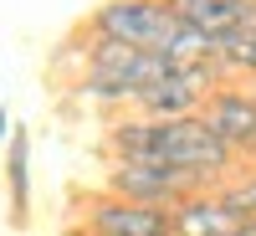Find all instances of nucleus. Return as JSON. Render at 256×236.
<instances>
[{
    "mask_svg": "<svg viewBox=\"0 0 256 236\" xmlns=\"http://www.w3.org/2000/svg\"><path fill=\"white\" fill-rule=\"evenodd\" d=\"M102 190L138 205H169L174 210L190 195H205V180L184 175V169H164V164H134V159H108V175H102Z\"/></svg>",
    "mask_w": 256,
    "mask_h": 236,
    "instance_id": "nucleus-4",
    "label": "nucleus"
},
{
    "mask_svg": "<svg viewBox=\"0 0 256 236\" xmlns=\"http://www.w3.org/2000/svg\"><path fill=\"white\" fill-rule=\"evenodd\" d=\"M216 195H220L230 210H241V216H256V175H251V180H236V185H220Z\"/></svg>",
    "mask_w": 256,
    "mask_h": 236,
    "instance_id": "nucleus-10",
    "label": "nucleus"
},
{
    "mask_svg": "<svg viewBox=\"0 0 256 236\" xmlns=\"http://www.w3.org/2000/svg\"><path fill=\"white\" fill-rule=\"evenodd\" d=\"M6 195H10V226L31 221V128L16 123L6 144Z\"/></svg>",
    "mask_w": 256,
    "mask_h": 236,
    "instance_id": "nucleus-8",
    "label": "nucleus"
},
{
    "mask_svg": "<svg viewBox=\"0 0 256 236\" xmlns=\"http://www.w3.org/2000/svg\"><path fill=\"white\" fill-rule=\"evenodd\" d=\"M210 134L220 144H230L236 154H256V93H241V88H216L205 103Z\"/></svg>",
    "mask_w": 256,
    "mask_h": 236,
    "instance_id": "nucleus-6",
    "label": "nucleus"
},
{
    "mask_svg": "<svg viewBox=\"0 0 256 236\" xmlns=\"http://www.w3.org/2000/svg\"><path fill=\"white\" fill-rule=\"evenodd\" d=\"M82 226L92 236H174V210L169 205H138L98 190L82 205Z\"/></svg>",
    "mask_w": 256,
    "mask_h": 236,
    "instance_id": "nucleus-5",
    "label": "nucleus"
},
{
    "mask_svg": "<svg viewBox=\"0 0 256 236\" xmlns=\"http://www.w3.org/2000/svg\"><path fill=\"white\" fill-rule=\"evenodd\" d=\"M216 67H220V77L226 72H251L256 77V21L216 41Z\"/></svg>",
    "mask_w": 256,
    "mask_h": 236,
    "instance_id": "nucleus-9",
    "label": "nucleus"
},
{
    "mask_svg": "<svg viewBox=\"0 0 256 236\" xmlns=\"http://www.w3.org/2000/svg\"><path fill=\"white\" fill-rule=\"evenodd\" d=\"M180 72L174 57L164 52H144V47H123V41H98L88 47V67L77 77V98L92 103H138L148 88H159Z\"/></svg>",
    "mask_w": 256,
    "mask_h": 236,
    "instance_id": "nucleus-2",
    "label": "nucleus"
},
{
    "mask_svg": "<svg viewBox=\"0 0 256 236\" xmlns=\"http://www.w3.org/2000/svg\"><path fill=\"white\" fill-rule=\"evenodd\" d=\"M67 236H92V231H88V226H77V231H67Z\"/></svg>",
    "mask_w": 256,
    "mask_h": 236,
    "instance_id": "nucleus-12",
    "label": "nucleus"
},
{
    "mask_svg": "<svg viewBox=\"0 0 256 236\" xmlns=\"http://www.w3.org/2000/svg\"><path fill=\"white\" fill-rule=\"evenodd\" d=\"M169 6H174L180 21H190L210 41H220V36H230V31L256 21V6H246V0H169Z\"/></svg>",
    "mask_w": 256,
    "mask_h": 236,
    "instance_id": "nucleus-7",
    "label": "nucleus"
},
{
    "mask_svg": "<svg viewBox=\"0 0 256 236\" xmlns=\"http://www.w3.org/2000/svg\"><path fill=\"white\" fill-rule=\"evenodd\" d=\"M108 159H134V164H164L184 169V175L205 180L216 190V180L236 164V149L210 134V123L195 118H118L108 128Z\"/></svg>",
    "mask_w": 256,
    "mask_h": 236,
    "instance_id": "nucleus-1",
    "label": "nucleus"
},
{
    "mask_svg": "<svg viewBox=\"0 0 256 236\" xmlns=\"http://www.w3.org/2000/svg\"><path fill=\"white\" fill-rule=\"evenodd\" d=\"M184 21L174 16L169 0H102L88 16V36L98 41H123V47H144V52H164L174 47Z\"/></svg>",
    "mask_w": 256,
    "mask_h": 236,
    "instance_id": "nucleus-3",
    "label": "nucleus"
},
{
    "mask_svg": "<svg viewBox=\"0 0 256 236\" xmlns=\"http://www.w3.org/2000/svg\"><path fill=\"white\" fill-rule=\"evenodd\" d=\"M10 128H16V123H10V113H6V108H0V149H6V144H10Z\"/></svg>",
    "mask_w": 256,
    "mask_h": 236,
    "instance_id": "nucleus-11",
    "label": "nucleus"
}]
</instances>
